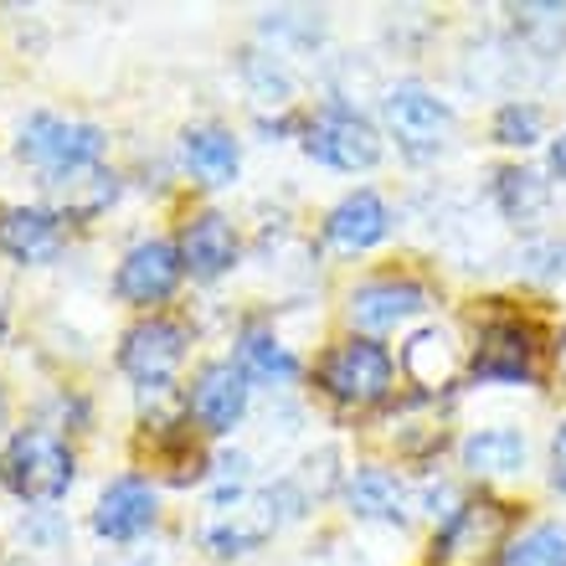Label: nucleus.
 Segmentation results:
<instances>
[{"mask_svg": "<svg viewBox=\"0 0 566 566\" xmlns=\"http://www.w3.org/2000/svg\"><path fill=\"white\" fill-rule=\"evenodd\" d=\"M0 479L31 505H52L73 490V448L52 428H21L0 453Z\"/></svg>", "mask_w": 566, "mask_h": 566, "instance_id": "nucleus-1", "label": "nucleus"}, {"mask_svg": "<svg viewBox=\"0 0 566 566\" xmlns=\"http://www.w3.org/2000/svg\"><path fill=\"white\" fill-rule=\"evenodd\" d=\"M15 155L31 160L36 170H46V176H67V170L98 165V155H104V129H98V124L57 119V114H31V119L21 124Z\"/></svg>", "mask_w": 566, "mask_h": 566, "instance_id": "nucleus-2", "label": "nucleus"}, {"mask_svg": "<svg viewBox=\"0 0 566 566\" xmlns=\"http://www.w3.org/2000/svg\"><path fill=\"white\" fill-rule=\"evenodd\" d=\"M319 387L340 407H376L391 391V356L376 340H345L335 345L319 366Z\"/></svg>", "mask_w": 566, "mask_h": 566, "instance_id": "nucleus-3", "label": "nucleus"}, {"mask_svg": "<svg viewBox=\"0 0 566 566\" xmlns=\"http://www.w3.org/2000/svg\"><path fill=\"white\" fill-rule=\"evenodd\" d=\"M381 114H387L391 139H397V145H402L412 160H428V155H438V149L448 145V129H453V114H448V104H443V98H432L422 83H397V88L387 93Z\"/></svg>", "mask_w": 566, "mask_h": 566, "instance_id": "nucleus-4", "label": "nucleus"}, {"mask_svg": "<svg viewBox=\"0 0 566 566\" xmlns=\"http://www.w3.org/2000/svg\"><path fill=\"white\" fill-rule=\"evenodd\" d=\"M304 149L329 170H371L381 160V139L356 108L329 104L319 119L304 129Z\"/></svg>", "mask_w": 566, "mask_h": 566, "instance_id": "nucleus-5", "label": "nucleus"}, {"mask_svg": "<svg viewBox=\"0 0 566 566\" xmlns=\"http://www.w3.org/2000/svg\"><path fill=\"white\" fill-rule=\"evenodd\" d=\"M180 356H186V329L170 325V319H145L119 345L124 376H135L145 391L170 387V376L180 371Z\"/></svg>", "mask_w": 566, "mask_h": 566, "instance_id": "nucleus-6", "label": "nucleus"}, {"mask_svg": "<svg viewBox=\"0 0 566 566\" xmlns=\"http://www.w3.org/2000/svg\"><path fill=\"white\" fill-rule=\"evenodd\" d=\"M500 531H505V510L494 500H469L448 515L443 536L432 546V562L438 566H479L484 556L500 546Z\"/></svg>", "mask_w": 566, "mask_h": 566, "instance_id": "nucleus-7", "label": "nucleus"}, {"mask_svg": "<svg viewBox=\"0 0 566 566\" xmlns=\"http://www.w3.org/2000/svg\"><path fill=\"white\" fill-rule=\"evenodd\" d=\"M180 273H186L180 248H170V242H139V248L124 253L119 273H114V289H119L124 304L149 310V304H165V298L176 294Z\"/></svg>", "mask_w": 566, "mask_h": 566, "instance_id": "nucleus-8", "label": "nucleus"}, {"mask_svg": "<svg viewBox=\"0 0 566 566\" xmlns=\"http://www.w3.org/2000/svg\"><path fill=\"white\" fill-rule=\"evenodd\" d=\"M469 371H474V381H531L536 376V335L515 319H490L479 329Z\"/></svg>", "mask_w": 566, "mask_h": 566, "instance_id": "nucleus-9", "label": "nucleus"}, {"mask_svg": "<svg viewBox=\"0 0 566 566\" xmlns=\"http://www.w3.org/2000/svg\"><path fill=\"white\" fill-rule=\"evenodd\" d=\"M248 412V376L232 360H207L191 387V418L207 432H232Z\"/></svg>", "mask_w": 566, "mask_h": 566, "instance_id": "nucleus-10", "label": "nucleus"}, {"mask_svg": "<svg viewBox=\"0 0 566 566\" xmlns=\"http://www.w3.org/2000/svg\"><path fill=\"white\" fill-rule=\"evenodd\" d=\"M155 515H160V494H155V484L139 474H124L114 479L104 494H98V510H93V531L108 541H135L145 536L149 525H155Z\"/></svg>", "mask_w": 566, "mask_h": 566, "instance_id": "nucleus-11", "label": "nucleus"}, {"mask_svg": "<svg viewBox=\"0 0 566 566\" xmlns=\"http://www.w3.org/2000/svg\"><path fill=\"white\" fill-rule=\"evenodd\" d=\"M0 253L15 263H52L62 253V217L46 207L0 211Z\"/></svg>", "mask_w": 566, "mask_h": 566, "instance_id": "nucleus-12", "label": "nucleus"}, {"mask_svg": "<svg viewBox=\"0 0 566 566\" xmlns=\"http://www.w3.org/2000/svg\"><path fill=\"white\" fill-rule=\"evenodd\" d=\"M273 536V494L269 500H253V494H232V510L217 505L207 525V546L217 556H238V552H253L263 541Z\"/></svg>", "mask_w": 566, "mask_h": 566, "instance_id": "nucleus-13", "label": "nucleus"}, {"mask_svg": "<svg viewBox=\"0 0 566 566\" xmlns=\"http://www.w3.org/2000/svg\"><path fill=\"white\" fill-rule=\"evenodd\" d=\"M180 263L191 279H222L232 263H238V232L222 211H201L186 222L180 232Z\"/></svg>", "mask_w": 566, "mask_h": 566, "instance_id": "nucleus-14", "label": "nucleus"}, {"mask_svg": "<svg viewBox=\"0 0 566 566\" xmlns=\"http://www.w3.org/2000/svg\"><path fill=\"white\" fill-rule=\"evenodd\" d=\"M422 310H428V289L407 279H376L350 294V319L360 329H391L397 319H412Z\"/></svg>", "mask_w": 566, "mask_h": 566, "instance_id": "nucleus-15", "label": "nucleus"}, {"mask_svg": "<svg viewBox=\"0 0 566 566\" xmlns=\"http://www.w3.org/2000/svg\"><path fill=\"white\" fill-rule=\"evenodd\" d=\"M391 232V211L376 191H350L340 207L325 217V238L345 253H360V248H376V242Z\"/></svg>", "mask_w": 566, "mask_h": 566, "instance_id": "nucleus-16", "label": "nucleus"}, {"mask_svg": "<svg viewBox=\"0 0 566 566\" xmlns=\"http://www.w3.org/2000/svg\"><path fill=\"white\" fill-rule=\"evenodd\" d=\"M463 469L479 479L521 474L525 469V438L515 428H479L463 438Z\"/></svg>", "mask_w": 566, "mask_h": 566, "instance_id": "nucleus-17", "label": "nucleus"}, {"mask_svg": "<svg viewBox=\"0 0 566 566\" xmlns=\"http://www.w3.org/2000/svg\"><path fill=\"white\" fill-rule=\"evenodd\" d=\"M180 155L191 165V176L201 186H232L238 180V139L227 135V129H191V135L180 139Z\"/></svg>", "mask_w": 566, "mask_h": 566, "instance_id": "nucleus-18", "label": "nucleus"}, {"mask_svg": "<svg viewBox=\"0 0 566 566\" xmlns=\"http://www.w3.org/2000/svg\"><path fill=\"white\" fill-rule=\"evenodd\" d=\"M345 500L366 521H391V525L407 521V490L402 479L387 474V469H356L350 484H345Z\"/></svg>", "mask_w": 566, "mask_h": 566, "instance_id": "nucleus-19", "label": "nucleus"}, {"mask_svg": "<svg viewBox=\"0 0 566 566\" xmlns=\"http://www.w3.org/2000/svg\"><path fill=\"white\" fill-rule=\"evenodd\" d=\"M402 366H407V376H412L422 391H443L448 381H453V366H459L448 329H438V325L418 329V335L407 340V350H402Z\"/></svg>", "mask_w": 566, "mask_h": 566, "instance_id": "nucleus-20", "label": "nucleus"}, {"mask_svg": "<svg viewBox=\"0 0 566 566\" xmlns=\"http://www.w3.org/2000/svg\"><path fill=\"white\" fill-rule=\"evenodd\" d=\"M494 201L515 227H531L536 217H546L552 207V180H541V170H525V165H510L494 180Z\"/></svg>", "mask_w": 566, "mask_h": 566, "instance_id": "nucleus-21", "label": "nucleus"}, {"mask_svg": "<svg viewBox=\"0 0 566 566\" xmlns=\"http://www.w3.org/2000/svg\"><path fill=\"white\" fill-rule=\"evenodd\" d=\"M46 191L62 196V217H93L119 196V186L98 165H83V170H67V176H46Z\"/></svg>", "mask_w": 566, "mask_h": 566, "instance_id": "nucleus-22", "label": "nucleus"}, {"mask_svg": "<svg viewBox=\"0 0 566 566\" xmlns=\"http://www.w3.org/2000/svg\"><path fill=\"white\" fill-rule=\"evenodd\" d=\"M238 366L242 376H258V381H294L298 376V360L283 350L279 340H273L269 329H242L238 340Z\"/></svg>", "mask_w": 566, "mask_h": 566, "instance_id": "nucleus-23", "label": "nucleus"}, {"mask_svg": "<svg viewBox=\"0 0 566 566\" xmlns=\"http://www.w3.org/2000/svg\"><path fill=\"white\" fill-rule=\"evenodd\" d=\"M500 566H566V525L541 521L500 552Z\"/></svg>", "mask_w": 566, "mask_h": 566, "instance_id": "nucleus-24", "label": "nucleus"}, {"mask_svg": "<svg viewBox=\"0 0 566 566\" xmlns=\"http://www.w3.org/2000/svg\"><path fill=\"white\" fill-rule=\"evenodd\" d=\"M541 129H546V114H541L536 104H505L500 114H494V139L510 145V149L536 145Z\"/></svg>", "mask_w": 566, "mask_h": 566, "instance_id": "nucleus-25", "label": "nucleus"}, {"mask_svg": "<svg viewBox=\"0 0 566 566\" xmlns=\"http://www.w3.org/2000/svg\"><path fill=\"white\" fill-rule=\"evenodd\" d=\"M552 484L566 494V422L556 428V438H552Z\"/></svg>", "mask_w": 566, "mask_h": 566, "instance_id": "nucleus-26", "label": "nucleus"}, {"mask_svg": "<svg viewBox=\"0 0 566 566\" xmlns=\"http://www.w3.org/2000/svg\"><path fill=\"white\" fill-rule=\"evenodd\" d=\"M552 170H556V176L566 180V129H562V135L552 139Z\"/></svg>", "mask_w": 566, "mask_h": 566, "instance_id": "nucleus-27", "label": "nucleus"}, {"mask_svg": "<svg viewBox=\"0 0 566 566\" xmlns=\"http://www.w3.org/2000/svg\"><path fill=\"white\" fill-rule=\"evenodd\" d=\"M0 438H6V391H0Z\"/></svg>", "mask_w": 566, "mask_h": 566, "instance_id": "nucleus-28", "label": "nucleus"}, {"mask_svg": "<svg viewBox=\"0 0 566 566\" xmlns=\"http://www.w3.org/2000/svg\"><path fill=\"white\" fill-rule=\"evenodd\" d=\"M11 566H31V562H11Z\"/></svg>", "mask_w": 566, "mask_h": 566, "instance_id": "nucleus-29", "label": "nucleus"}]
</instances>
